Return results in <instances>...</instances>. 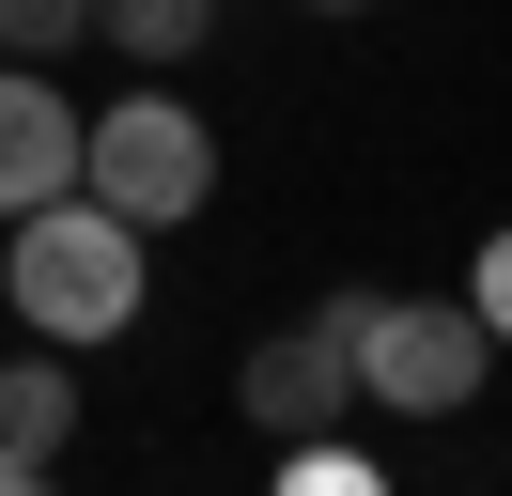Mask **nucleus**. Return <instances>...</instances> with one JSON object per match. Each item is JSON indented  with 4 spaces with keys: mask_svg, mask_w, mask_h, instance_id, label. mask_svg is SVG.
<instances>
[{
    "mask_svg": "<svg viewBox=\"0 0 512 496\" xmlns=\"http://www.w3.org/2000/svg\"><path fill=\"white\" fill-rule=\"evenodd\" d=\"M0 295L32 310V341H125L140 326V217L94 202V186H63V202L0 217Z\"/></svg>",
    "mask_w": 512,
    "mask_h": 496,
    "instance_id": "nucleus-1",
    "label": "nucleus"
},
{
    "mask_svg": "<svg viewBox=\"0 0 512 496\" xmlns=\"http://www.w3.org/2000/svg\"><path fill=\"white\" fill-rule=\"evenodd\" d=\"M78 186L125 202L140 233H171V217L218 202V124H202L187 93H109V109L78 124Z\"/></svg>",
    "mask_w": 512,
    "mask_h": 496,
    "instance_id": "nucleus-2",
    "label": "nucleus"
},
{
    "mask_svg": "<svg viewBox=\"0 0 512 496\" xmlns=\"http://www.w3.org/2000/svg\"><path fill=\"white\" fill-rule=\"evenodd\" d=\"M357 388H373L388 419H466V403L497 388V326H481L466 295H373V326H357Z\"/></svg>",
    "mask_w": 512,
    "mask_h": 496,
    "instance_id": "nucleus-3",
    "label": "nucleus"
},
{
    "mask_svg": "<svg viewBox=\"0 0 512 496\" xmlns=\"http://www.w3.org/2000/svg\"><path fill=\"white\" fill-rule=\"evenodd\" d=\"M357 326H373V295H326L311 326L249 341V372H233V419H249L264 450H295V434H342V419H357Z\"/></svg>",
    "mask_w": 512,
    "mask_h": 496,
    "instance_id": "nucleus-4",
    "label": "nucleus"
},
{
    "mask_svg": "<svg viewBox=\"0 0 512 496\" xmlns=\"http://www.w3.org/2000/svg\"><path fill=\"white\" fill-rule=\"evenodd\" d=\"M78 186V109L47 93V62H0V217H32Z\"/></svg>",
    "mask_w": 512,
    "mask_h": 496,
    "instance_id": "nucleus-5",
    "label": "nucleus"
},
{
    "mask_svg": "<svg viewBox=\"0 0 512 496\" xmlns=\"http://www.w3.org/2000/svg\"><path fill=\"white\" fill-rule=\"evenodd\" d=\"M78 434V372L63 357H0V496H32Z\"/></svg>",
    "mask_w": 512,
    "mask_h": 496,
    "instance_id": "nucleus-6",
    "label": "nucleus"
},
{
    "mask_svg": "<svg viewBox=\"0 0 512 496\" xmlns=\"http://www.w3.org/2000/svg\"><path fill=\"white\" fill-rule=\"evenodd\" d=\"M94 31H109L125 62H187L202 31H218V0H94Z\"/></svg>",
    "mask_w": 512,
    "mask_h": 496,
    "instance_id": "nucleus-7",
    "label": "nucleus"
},
{
    "mask_svg": "<svg viewBox=\"0 0 512 496\" xmlns=\"http://www.w3.org/2000/svg\"><path fill=\"white\" fill-rule=\"evenodd\" d=\"M280 496H373V450H357V434H295V450H280Z\"/></svg>",
    "mask_w": 512,
    "mask_h": 496,
    "instance_id": "nucleus-8",
    "label": "nucleus"
},
{
    "mask_svg": "<svg viewBox=\"0 0 512 496\" xmlns=\"http://www.w3.org/2000/svg\"><path fill=\"white\" fill-rule=\"evenodd\" d=\"M94 31V0H0V62H63Z\"/></svg>",
    "mask_w": 512,
    "mask_h": 496,
    "instance_id": "nucleus-9",
    "label": "nucleus"
},
{
    "mask_svg": "<svg viewBox=\"0 0 512 496\" xmlns=\"http://www.w3.org/2000/svg\"><path fill=\"white\" fill-rule=\"evenodd\" d=\"M466 310H481V326L512 341V233H481V279H466Z\"/></svg>",
    "mask_w": 512,
    "mask_h": 496,
    "instance_id": "nucleus-10",
    "label": "nucleus"
},
{
    "mask_svg": "<svg viewBox=\"0 0 512 496\" xmlns=\"http://www.w3.org/2000/svg\"><path fill=\"white\" fill-rule=\"evenodd\" d=\"M311 16H373V0H311Z\"/></svg>",
    "mask_w": 512,
    "mask_h": 496,
    "instance_id": "nucleus-11",
    "label": "nucleus"
}]
</instances>
